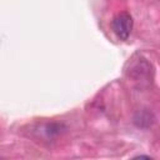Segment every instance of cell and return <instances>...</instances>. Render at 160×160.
<instances>
[{"mask_svg": "<svg viewBox=\"0 0 160 160\" xmlns=\"http://www.w3.org/2000/svg\"><path fill=\"white\" fill-rule=\"evenodd\" d=\"M111 28L120 40H126L132 30V18L129 12H119L111 21Z\"/></svg>", "mask_w": 160, "mask_h": 160, "instance_id": "1", "label": "cell"}, {"mask_svg": "<svg viewBox=\"0 0 160 160\" xmlns=\"http://www.w3.org/2000/svg\"><path fill=\"white\" fill-rule=\"evenodd\" d=\"M135 159H150V156H144V155H140V156H136Z\"/></svg>", "mask_w": 160, "mask_h": 160, "instance_id": "2", "label": "cell"}]
</instances>
